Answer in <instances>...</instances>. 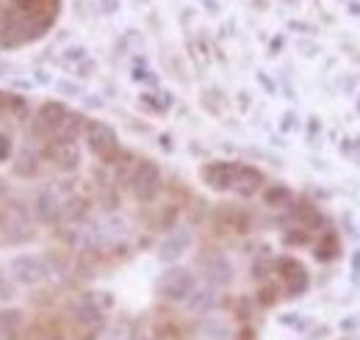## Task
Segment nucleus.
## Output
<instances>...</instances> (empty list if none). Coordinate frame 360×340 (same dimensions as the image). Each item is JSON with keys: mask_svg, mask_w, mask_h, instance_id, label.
<instances>
[{"mask_svg": "<svg viewBox=\"0 0 360 340\" xmlns=\"http://www.w3.org/2000/svg\"><path fill=\"white\" fill-rule=\"evenodd\" d=\"M86 144L89 150L105 164H111L117 155H120V141H117V133L108 128L105 122H97L91 119L86 122Z\"/></svg>", "mask_w": 360, "mask_h": 340, "instance_id": "nucleus-1", "label": "nucleus"}, {"mask_svg": "<svg viewBox=\"0 0 360 340\" xmlns=\"http://www.w3.org/2000/svg\"><path fill=\"white\" fill-rule=\"evenodd\" d=\"M158 291H161V296L169 299V301H188V296L197 291V280H194V274L188 268L175 266V268L164 271V277L158 282Z\"/></svg>", "mask_w": 360, "mask_h": 340, "instance_id": "nucleus-2", "label": "nucleus"}, {"mask_svg": "<svg viewBox=\"0 0 360 340\" xmlns=\"http://www.w3.org/2000/svg\"><path fill=\"white\" fill-rule=\"evenodd\" d=\"M131 188H134L139 202H153L158 197V191H161V171H158V166L153 161H139L134 180H131Z\"/></svg>", "mask_w": 360, "mask_h": 340, "instance_id": "nucleus-3", "label": "nucleus"}, {"mask_svg": "<svg viewBox=\"0 0 360 340\" xmlns=\"http://www.w3.org/2000/svg\"><path fill=\"white\" fill-rule=\"evenodd\" d=\"M47 266L42 257H31V255H20L8 263V277L17 280L20 285H39L47 280Z\"/></svg>", "mask_w": 360, "mask_h": 340, "instance_id": "nucleus-4", "label": "nucleus"}, {"mask_svg": "<svg viewBox=\"0 0 360 340\" xmlns=\"http://www.w3.org/2000/svg\"><path fill=\"white\" fill-rule=\"evenodd\" d=\"M238 169L241 164H233V161H214L208 166H202L200 177L208 188L214 191H233L236 188V180H238Z\"/></svg>", "mask_w": 360, "mask_h": 340, "instance_id": "nucleus-5", "label": "nucleus"}, {"mask_svg": "<svg viewBox=\"0 0 360 340\" xmlns=\"http://www.w3.org/2000/svg\"><path fill=\"white\" fill-rule=\"evenodd\" d=\"M277 271H280L283 285H285V291H288L291 296H297V294H302V291L308 288V271H305V266H302L300 260L283 257V260L277 263Z\"/></svg>", "mask_w": 360, "mask_h": 340, "instance_id": "nucleus-6", "label": "nucleus"}, {"mask_svg": "<svg viewBox=\"0 0 360 340\" xmlns=\"http://www.w3.org/2000/svg\"><path fill=\"white\" fill-rule=\"evenodd\" d=\"M45 155L61 169H75L78 161H81V152H78V144L75 141H64V138H50L47 141Z\"/></svg>", "mask_w": 360, "mask_h": 340, "instance_id": "nucleus-7", "label": "nucleus"}, {"mask_svg": "<svg viewBox=\"0 0 360 340\" xmlns=\"http://www.w3.org/2000/svg\"><path fill=\"white\" fill-rule=\"evenodd\" d=\"M70 108L64 105V103H45L42 108H39V128L45 130L50 138H56L61 128H64V122L70 119Z\"/></svg>", "mask_w": 360, "mask_h": 340, "instance_id": "nucleus-8", "label": "nucleus"}, {"mask_svg": "<svg viewBox=\"0 0 360 340\" xmlns=\"http://www.w3.org/2000/svg\"><path fill=\"white\" fill-rule=\"evenodd\" d=\"M11 6H14L22 17L42 20V17H56L58 0H11Z\"/></svg>", "mask_w": 360, "mask_h": 340, "instance_id": "nucleus-9", "label": "nucleus"}, {"mask_svg": "<svg viewBox=\"0 0 360 340\" xmlns=\"http://www.w3.org/2000/svg\"><path fill=\"white\" fill-rule=\"evenodd\" d=\"M61 208H64V202L56 194V188H45L39 194V200H37V213H39L42 221H56L61 216Z\"/></svg>", "mask_w": 360, "mask_h": 340, "instance_id": "nucleus-10", "label": "nucleus"}, {"mask_svg": "<svg viewBox=\"0 0 360 340\" xmlns=\"http://www.w3.org/2000/svg\"><path fill=\"white\" fill-rule=\"evenodd\" d=\"M261 183H264V174L258 169H252V166H247V164H241V169H238V180H236V194H241V197H252L258 188H261Z\"/></svg>", "mask_w": 360, "mask_h": 340, "instance_id": "nucleus-11", "label": "nucleus"}, {"mask_svg": "<svg viewBox=\"0 0 360 340\" xmlns=\"http://www.w3.org/2000/svg\"><path fill=\"white\" fill-rule=\"evenodd\" d=\"M188 244H191V235H188L186 230H178L175 235H169V238L161 244V260H167V263L178 260V257L188 249Z\"/></svg>", "mask_w": 360, "mask_h": 340, "instance_id": "nucleus-12", "label": "nucleus"}, {"mask_svg": "<svg viewBox=\"0 0 360 340\" xmlns=\"http://www.w3.org/2000/svg\"><path fill=\"white\" fill-rule=\"evenodd\" d=\"M217 304V294L211 291V288H202V291H194L191 296H188V307L194 310V313H205V310H211Z\"/></svg>", "mask_w": 360, "mask_h": 340, "instance_id": "nucleus-13", "label": "nucleus"}, {"mask_svg": "<svg viewBox=\"0 0 360 340\" xmlns=\"http://www.w3.org/2000/svg\"><path fill=\"white\" fill-rule=\"evenodd\" d=\"M264 200H266V205H280V202L288 200V191L280 188V185H274V188H269V191L264 194Z\"/></svg>", "mask_w": 360, "mask_h": 340, "instance_id": "nucleus-14", "label": "nucleus"}, {"mask_svg": "<svg viewBox=\"0 0 360 340\" xmlns=\"http://www.w3.org/2000/svg\"><path fill=\"white\" fill-rule=\"evenodd\" d=\"M8 158H11V138L0 133V164L8 161Z\"/></svg>", "mask_w": 360, "mask_h": 340, "instance_id": "nucleus-15", "label": "nucleus"}, {"mask_svg": "<svg viewBox=\"0 0 360 340\" xmlns=\"http://www.w3.org/2000/svg\"><path fill=\"white\" fill-rule=\"evenodd\" d=\"M103 3H105V8H108V11H114V6H117V0H103Z\"/></svg>", "mask_w": 360, "mask_h": 340, "instance_id": "nucleus-16", "label": "nucleus"}]
</instances>
